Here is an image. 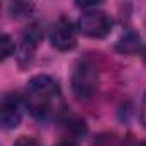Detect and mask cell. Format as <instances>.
Segmentation results:
<instances>
[{"label": "cell", "instance_id": "13", "mask_svg": "<svg viewBox=\"0 0 146 146\" xmlns=\"http://www.w3.org/2000/svg\"><path fill=\"white\" fill-rule=\"evenodd\" d=\"M141 55H143V60H144V64H146V46H143V50H141Z\"/></svg>", "mask_w": 146, "mask_h": 146}, {"label": "cell", "instance_id": "10", "mask_svg": "<svg viewBox=\"0 0 146 146\" xmlns=\"http://www.w3.org/2000/svg\"><path fill=\"white\" fill-rule=\"evenodd\" d=\"M14 146H41V144L35 137H31V136H21V137L16 139Z\"/></svg>", "mask_w": 146, "mask_h": 146}, {"label": "cell", "instance_id": "3", "mask_svg": "<svg viewBox=\"0 0 146 146\" xmlns=\"http://www.w3.org/2000/svg\"><path fill=\"white\" fill-rule=\"evenodd\" d=\"M112 19L103 11H86L79 17L78 28L88 38H105L112 31Z\"/></svg>", "mask_w": 146, "mask_h": 146}, {"label": "cell", "instance_id": "8", "mask_svg": "<svg viewBox=\"0 0 146 146\" xmlns=\"http://www.w3.org/2000/svg\"><path fill=\"white\" fill-rule=\"evenodd\" d=\"M33 11L31 4L26 2H12L9 4V12L12 17H23V16H29V12Z\"/></svg>", "mask_w": 146, "mask_h": 146}, {"label": "cell", "instance_id": "6", "mask_svg": "<svg viewBox=\"0 0 146 146\" xmlns=\"http://www.w3.org/2000/svg\"><path fill=\"white\" fill-rule=\"evenodd\" d=\"M41 38H43V31L38 24H31L23 31V36H21V60L28 58V62H29V58L33 57L35 48L41 41Z\"/></svg>", "mask_w": 146, "mask_h": 146}, {"label": "cell", "instance_id": "4", "mask_svg": "<svg viewBox=\"0 0 146 146\" xmlns=\"http://www.w3.org/2000/svg\"><path fill=\"white\" fill-rule=\"evenodd\" d=\"M50 41L52 45L57 48V50H62V52H67V50H72L76 46V28L72 26V23L67 19V17H60L52 31H50Z\"/></svg>", "mask_w": 146, "mask_h": 146}, {"label": "cell", "instance_id": "11", "mask_svg": "<svg viewBox=\"0 0 146 146\" xmlns=\"http://www.w3.org/2000/svg\"><path fill=\"white\" fill-rule=\"evenodd\" d=\"M139 119H141V124L146 127V95L143 98V103H141V110H139Z\"/></svg>", "mask_w": 146, "mask_h": 146}, {"label": "cell", "instance_id": "12", "mask_svg": "<svg viewBox=\"0 0 146 146\" xmlns=\"http://www.w3.org/2000/svg\"><path fill=\"white\" fill-rule=\"evenodd\" d=\"M57 146H79V144H76L74 141H69V139H67V141H60Z\"/></svg>", "mask_w": 146, "mask_h": 146}, {"label": "cell", "instance_id": "14", "mask_svg": "<svg viewBox=\"0 0 146 146\" xmlns=\"http://www.w3.org/2000/svg\"><path fill=\"white\" fill-rule=\"evenodd\" d=\"M137 146H146V143H139V144H137Z\"/></svg>", "mask_w": 146, "mask_h": 146}, {"label": "cell", "instance_id": "5", "mask_svg": "<svg viewBox=\"0 0 146 146\" xmlns=\"http://www.w3.org/2000/svg\"><path fill=\"white\" fill-rule=\"evenodd\" d=\"M21 122V102L17 95H7L0 105V124L4 129H16Z\"/></svg>", "mask_w": 146, "mask_h": 146}, {"label": "cell", "instance_id": "7", "mask_svg": "<svg viewBox=\"0 0 146 146\" xmlns=\"http://www.w3.org/2000/svg\"><path fill=\"white\" fill-rule=\"evenodd\" d=\"M115 48H117V52H120V53H124V55H134V53H137L139 48H141V38H139L137 33L127 31V33H124V35L120 36V40L117 41Z\"/></svg>", "mask_w": 146, "mask_h": 146}, {"label": "cell", "instance_id": "1", "mask_svg": "<svg viewBox=\"0 0 146 146\" xmlns=\"http://www.w3.org/2000/svg\"><path fill=\"white\" fill-rule=\"evenodd\" d=\"M24 102L33 117L40 120L48 119L58 110V107H62L58 84L50 76H45V74L35 76L26 86Z\"/></svg>", "mask_w": 146, "mask_h": 146}, {"label": "cell", "instance_id": "2", "mask_svg": "<svg viewBox=\"0 0 146 146\" xmlns=\"http://www.w3.org/2000/svg\"><path fill=\"white\" fill-rule=\"evenodd\" d=\"M70 86L79 100H90L98 90V69L93 60L81 58L72 70Z\"/></svg>", "mask_w": 146, "mask_h": 146}, {"label": "cell", "instance_id": "9", "mask_svg": "<svg viewBox=\"0 0 146 146\" xmlns=\"http://www.w3.org/2000/svg\"><path fill=\"white\" fill-rule=\"evenodd\" d=\"M0 52H2V60L9 58L14 53V41L11 40L9 35H2V36H0Z\"/></svg>", "mask_w": 146, "mask_h": 146}]
</instances>
